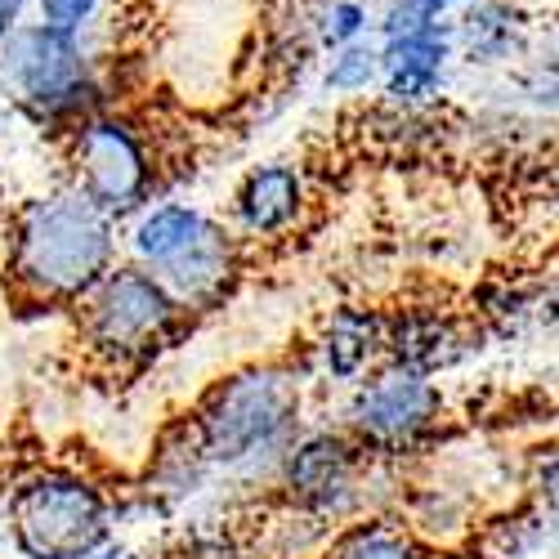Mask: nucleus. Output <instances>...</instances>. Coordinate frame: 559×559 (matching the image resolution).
<instances>
[{"label": "nucleus", "mask_w": 559, "mask_h": 559, "mask_svg": "<svg viewBox=\"0 0 559 559\" xmlns=\"http://www.w3.org/2000/svg\"><path fill=\"white\" fill-rule=\"evenodd\" d=\"M23 10H27V0H0V45L23 27Z\"/></svg>", "instance_id": "obj_21"}, {"label": "nucleus", "mask_w": 559, "mask_h": 559, "mask_svg": "<svg viewBox=\"0 0 559 559\" xmlns=\"http://www.w3.org/2000/svg\"><path fill=\"white\" fill-rule=\"evenodd\" d=\"M377 45H381V85H385V95L403 108L435 99L443 76H448V63L456 59L452 19L385 32Z\"/></svg>", "instance_id": "obj_7"}, {"label": "nucleus", "mask_w": 559, "mask_h": 559, "mask_svg": "<svg viewBox=\"0 0 559 559\" xmlns=\"http://www.w3.org/2000/svg\"><path fill=\"white\" fill-rule=\"evenodd\" d=\"M555 206H559V170H555Z\"/></svg>", "instance_id": "obj_22"}, {"label": "nucleus", "mask_w": 559, "mask_h": 559, "mask_svg": "<svg viewBox=\"0 0 559 559\" xmlns=\"http://www.w3.org/2000/svg\"><path fill=\"white\" fill-rule=\"evenodd\" d=\"M305 211V179L296 166L287 162H264L251 166L233 193V215L247 233L269 238V233H283L287 224H296V215Z\"/></svg>", "instance_id": "obj_11"}, {"label": "nucleus", "mask_w": 559, "mask_h": 559, "mask_svg": "<svg viewBox=\"0 0 559 559\" xmlns=\"http://www.w3.org/2000/svg\"><path fill=\"white\" fill-rule=\"evenodd\" d=\"M322 354H328V367L336 371V377H358V371L367 367V358L377 354V322H371L367 313H358V309L336 313Z\"/></svg>", "instance_id": "obj_14"}, {"label": "nucleus", "mask_w": 559, "mask_h": 559, "mask_svg": "<svg viewBox=\"0 0 559 559\" xmlns=\"http://www.w3.org/2000/svg\"><path fill=\"white\" fill-rule=\"evenodd\" d=\"M371 81H381V45L377 40H358L345 50H332L328 68H322V85L336 95H362Z\"/></svg>", "instance_id": "obj_16"}, {"label": "nucleus", "mask_w": 559, "mask_h": 559, "mask_svg": "<svg viewBox=\"0 0 559 559\" xmlns=\"http://www.w3.org/2000/svg\"><path fill=\"white\" fill-rule=\"evenodd\" d=\"M68 157H72L76 189L108 215H126L134 206H144L153 193V179H157L153 148L130 117H117V112L85 117L81 126H72Z\"/></svg>", "instance_id": "obj_5"}, {"label": "nucleus", "mask_w": 559, "mask_h": 559, "mask_svg": "<svg viewBox=\"0 0 559 559\" xmlns=\"http://www.w3.org/2000/svg\"><path fill=\"white\" fill-rule=\"evenodd\" d=\"M439 416V390L421 377V371H394V377L377 381L358 394L349 421L362 443L377 448H403Z\"/></svg>", "instance_id": "obj_8"}, {"label": "nucleus", "mask_w": 559, "mask_h": 559, "mask_svg": "<svg viewBox=\"0 0 559 559\" xmlns=\"http://www.w3.org/2000/svg\"><path fill=\"white\" fill-rule=\"evenodd\" d=\"M452 40L456 59L497 68L533 50V23L520 0H471L452 19Z\"/></svg>", "instance_id": "obj_9"}, {"label": "nucleus", "mask_w": 559, "mask_h": 559, "mask_svg": "<svg viewBox=\"0 0 559 559\" xmlns=\"http://www.w3.org/2000/svg\"><path fill=\"white\" fill-rule=\"evenodd\" d=\"M153 273L162 277L166 292L179 305H206V300H215L228 287V277L238 273V247H233V238L219 224L206 219L198 238L183 247L175 260L157 264Z\"/></svg>", "instance_id": "obj_10"}, {"label": "nucleus", "mask_w": 559, "mask_h": 559, "mask_svg": "<svg viewBox=\"0 0 559 559\" xmlns=\"http://www.w3.org/2000/svg\"><path fill=\"white\" fill-rule=\"evenodd\" d=\"M309 27H313V45L318 50H345V45L367 40L371 32V10L362 0H322L318 10H309Z\"/></svg>", "instance_id": "obj_15"}, {"label": "nucleus", "mask_w": 559, "mask_h": 559, "mask_svg": "<svg viewBox=\"0 0 559 559\" xmlns=\"http://www.w3.org/2000/svg\"><path fill=\"white\" fill-rule=\"evenodd\" d=\"M515 85H520L524 104H533L542 112H559V40L524 55V63L515 72Z\"/></svg>", "instance_id": "obj_17"}, {"label": "nucleus", "mask_w": 559, "mask_h": 559, "mask_svg": "<svg viewBox=\"0 0 559 559\" xmlns=\"http://www.w3.org/2000/svg\"><path fill=\"white\" fill-rule=\"evenodd\" d=\"M336 559H421L412 542H403L399 533H385V528H371V533H358Z\"/></svg>", "instance_id": "obj_20"}, {"label": "nucleus", "mask_w": 559, "mask_h": 559, "mask_svg": "<svg viewBox=\"0 0 559 559\" xmlns=\"http://www.w3.org/2000/svg\"><path fill=\"white\" fill-rule=\"evenodd\" d=\"M99 5H104V0H36V23L81 36L90 23H95Z\"/></svg>", "instance_id": "obj_19"}, {"label": "nucleus", "mask_w": 559, "mask_h": 559, "mask_svg": "<svg viewBox=\"0 0 559 559\" xmlns=\"http://www.w3.org/2000/svg\"><path fill=\"white\" fill-rule=\"evenodd\" d=\"M283 475H287V488L305 506L332 510L354 488V448L336 435H313L287 452Z\"/></svg>", "instance_id": "obj_12"}, {"label": "nucleus", "mask_w": 559, "mask_h": 559, "mask_svg": "<svg viewBox=\"0 0 559 559\" xmlns=\"http://www.w3.org/2000/svg\"><path fill=\"white\" fill-rule=\"evenodd\" d=\"M202 224H206L202 211L183 206V202H162V206L139 215V224L130 233V247H134V255L144 260L148 269H157V264L175 260L183 247H189L202 233Z\"/></svg>", "instance_id": "obj_13"}, {"label": "nucleus", "mask_w": 559, "mask_h": 559, "mask_svg": "<svg viewBox=\"0 0 559 559\" xmlns=\"http://www.w3.org/2000/svg\"><path fill=\"white\" fill-rule=\"evenodd\" d=\"M10 533L23 559H90L108 542L104 492L72 471H40L10 497Z\"/></svg>", "instance_id": "obj_3"}, {"label": "nucleus", "mask_w": 559, "mask_h": 559, "mask_svg": "<svg viewBox=\"0 0 559 559\" xmlns=\"http://www.w3.org/2000/svg\"><path fill=\"white\" fill-rule=\"evenodd\" d=\"M112 215L81 189L27 202L14 219V277L36 300L90 296L112 273Z\"/></svg>", "instance_id": "obj_1"}, {"label": "nucleus", "mask_w": 559, "mask_h": 559, "mask_svg": "<svg viewBox=\"0 0 559 559\" xmlns=\"http://www.w3.org/2000/svg\"><path fill=\"white\" fill-rule=\"evenodd\" d=\"M0 76L10 95L40 121H63L68 130L99 108V76L81 36L55 32L45 23H23L0 45Z\"/></svg>", "instance_id": "obj_2"}, {"label": "nucleus", "mask_w": 559, "mask_h": 559, "mask_svg": "<svg viewBox=\"0 0 559 559\" xmlns=\"http://www.w3.org/2000/svg\"><path fill=\"white\" fill-rule=\"evenodd\" d=\"M471 5V0H390L381 14V36L385 32H403V27H426V23H443L452 19V10Z\"/></svg>", "instance_id": "obj_18"}, {"label": "nucleus", "mask_w": 559, "mask_h": 559, "mask_svg": "<svg viewBox=\"0 0 559 559\" xmlns=\"http://www.w3.org/2000/svg\"><path fill=\"white\" fill-rule=\"evenodd\" d=\"M296 381L277 367H251L228 377L198 412V448L215 465H238L283 443L296 426Z\"/></svg>", "instance_id": "obj_4"}, {"label": "nucleus", "mask_w": 559, "mask_h": 559, "mask_svg": "<svg viewBox=\"0 0 559 559\" xmlns=\"http://www.w3.org/2000/svg\"><path fill=\"white\" fill-rule=\"evenodd\" d=\"M179 300L166 292V283L148 269H112L104 283L90 292L85 305V336L112 362H139L148 358L179 318Z\"/></svg>", "instance_id": "obj_6"}]
</instances>
